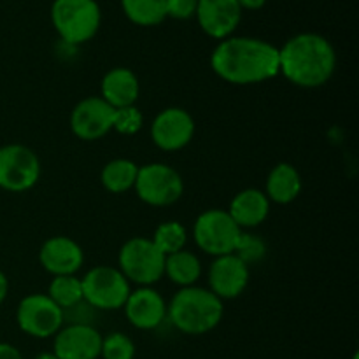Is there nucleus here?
I'll return each mask as SVG.
<instances>
[{
    "label": "nucleus",
    "mask_w": 359,
    "mask_h": 359,
    "mask_svg": "<svg viewBox=\"0 0 359 359\" xmlns=\"http://www.w3.org/2000/svg\"><path fill=\"white\" fill-rule=\"evenodd\" d=\"M214 74L230 84H258L279 76V48L255 37H228L210 55Z\"/></svg>",
    "instance_id": "1"
},
{
    "label": "nucleus",
    "mask_w": 359,
    "mask_h": 359,
    "mask_svg": "<svg viewBox=\"0 0 359 359\" xmlns=\"http://www.w3.org/2000/svg\"><path fill=\"white\" fill-rule=\"evenodd\" d=\"M121 9L139 27H156L167 18L165 0H121Z\"/></svg>",
    "instance_id": "23"
},
{
    "label": "nucleus",
    "mask_w": 359,
    "mask_h": 359,
    "mask_svg": "<svg viewBox=\"0 0 359 359\" xmlns=\"http://www.w3.org/2000/svg\"><path fill=\"white\" fill-rule=\"evenodd\" d=\"M144 126V116L135 105L130 107L116 109L114 112V123H112V130H116L121 135H135L142 130Z\"/></svg>",
    "instance_id": "27"
},
{
    "label": "nucleus",
    "mask_w": 359,
    "mask_h": 359,
    "mask_svg": "<svg viewBox=\"0 0 359 359\" xmlns=\"http://www.w3.org/2000/svg\"><path fill=\"white\" fill-rule=\"evenodd\" d=\"M119 272L128 283L140 287L153 286L165 273V256L153 244L151 238L133 237L123 244L118 256Z\"/></svg>",
    "instance_id": "5"
},
{
    "label": "nucleus",
    "mask_w": 359,
    "mask_h": 359,
    "mask_svg": "<svg viewBox=\"0 0 359 359\" xmlns=\"http://www.w3.org/2000/svg\"><path fill=\"white\" fill-rule=\"evenodd\" d=\"M233 255L237 256V258H241L242 262L249 266L251 263H256L259 262V259L265 258L266 255L265 242H263L259 237H256V235L244 233V231H242Z\"/></svg>",
    "instance_id": "28"
},
{
    "label": "nucleus",
    "mask_w": 359,
    "mask_h": 359,
    "mask_svg": "<svg viewBox=\"0 0 359 359\" xmlns=\"http://www.w3.org/2000/svg\"><path fill=\"white\" fill-rule=\"evenodd\" d=\"M35 359H58V358H56L55 353H42V354H39Z\"/></svg>",
    "instance_id": "33"
},
{
    "label": "nucleus",
    "mask_w": 359,
    "mask_h": 359,
    "mask_svg": "<svg viewBox=\"0 0 359 359\" xmlns=\"http://www.w3.org/2000/svg\"><path fill=\"white\" fill-rule=\"evenodd\" d=\"M137 172H139V165L133 163L132 160H126V158H118V160L109 161L102 168L100 182L107 191L121 195V193L130 191L135 186Z\"/></svg>",
    "instance_id": "22"
},
{
    "label": "nucleus",
    "mask_w": 359,
    "mask_h": 359,
    "mask_svg": "<svg viewBox=\"0 0 359 359\" xmlns=\"http://www.w3.org/2000/svg\"><path fill=\"white\" fill-rule=\"evenodd\" d=\"M100 356H104V359H133L135 346L125 333H111L102 339Z\"/></svg>",
    "instance_id": "26"
},
{
    "label": "nucleus",
    "mask_w": 359,
    "mask_h": 359,
    "mask_svg": "<svg viewBox=\"0 0 359 359\" xmlns=\"http://www.w3.org/2000/svg\"><path fill=\"white\" fill-rule=\"evenodd\" d=\"M237 4L241 6V9L258 11V9H262L263 6H265L266 0H237Z\"/></svg>",
    "instance_id": "31"
},
{
    "label": "nucleus",
    "mask_w": 359,
    "mask_h": 359,
    "mask_svg": "<svg viewBox=\"0 0 359 359\" xmlns=\"http://www.w3.org/2000/svg\"><path fill=\"white\" fill-rule=\"evenodd\" d=\"M140 93V84L135 72L126 67H116L104 76L100 84V98L111 107L121 109L135 105Z\"/></svg>",
    "instance_id": "19"
},
{
    "label": "nucleus",
    "mask_w": 359,
    "mask_h": 359,
    "mask_svg": "<svg viewBox=\"0 0 359 359\" xmlns=\"http://www.w3.org/2000/svg\"><path fill=\"white\" fill-rule=\"evenodd\" d=\"M116 109L111 107L104 98L88 97L81 100L70 114V128L81 140H98L112 130Z\"/></svg>",
    "instance_id": "12"
},
{
    "label": "nucleus",
    "mask_w": 359,
    "mask_h": 359,
    "mask_svg": "<svg viewBox=\"0 0 359 359\" xmlns=\"http://www.w3.org/2000/svg\"><path fill=\"white\" fill-rule=\"evenodd\" d=\"M270 200L266 198L265 191L256 188H248L238 191L230 202L228 214L231 219L238 224L242 231L249 228H256L269 217Z\"/></svg>",
    "instance_id": "18"
},
{
    "label": "nucleus",
    "mask_w": 359,
    "mask_h": 359,
    "mask_svg": "<svg viewBox=\"0 0 359 359\" xmlns=\"http://www.w3.org/2000/svg\"><path fill=\"white\" fill-rule=\"evenodd\" d=\"M18 326L34 339H49L62 330L65 312L48 294H28L20 302L16 311Z\"/></svg>",
    "instance_id": "10"
},
{
    "label": "nucleus",
    "mask_w": 359,
    "mask_h": 359,
    "mask_svg": "<svg viewBox=\"0 0 359 359\" xmlns=\"http://www.w3.org/2000/svg\"><path fill=\"white\" fill-rule=\"evenodd\" d=\"M359 356H358V354H354V359H358Z\"/></svg>",
    "instance_id": "34"
},
{
    "label": "nucleus",
    "mask_w": 359,
    "mask_h": 359,
    "mask_svg": "<svg viewBox=\"0 0 359 359\" xmlns=\"http://www.w3.org/2000/svg\"><path fill=\"white\" fill-rule=\"evenodd\" d=\"M39 262L46 272L56 276H76L84 263V252L81 245L70 237H51L42 244L39 251Z\"/></svg>",
    "instance_id": "16"
},
{
    "label": "nucleus",
    "mask_w": 359,
    "mask_h": 359,
    "mask_svg": "<svg viewBox=\"0 0 359 359\" xmlns=\"http://www.w3.org/2000/svg\"><path fill=\"white\" fill-rule=\"evenodd\" d=\"M249 283V266L231 255L217 256L209 269V290L219 300H233L241 297Z\"/></svg>",
    "instance_id": "15"
},
{
    "label": "nucleus",
    "mask_w": 359,
    "mask_h": 359,
    "mask_svg": "<svg viewBox=\"0 0 359 359\" xmlns=\"http://www.w3.org/2000/svg\"><path fill=\"white\" fill-rule=\"evenodd\" d=\"M81 284L84 302L97 311H119L132 293L128 279L114 266H95L81 279Z\"/></svg>",
    "instance_id": "6"
},
{
    "label": "nucleus",
    "mask_w": 359,
    "mask_h": 359,
    "mask_svg": "<svg viewBox=\"0 0 359 359\" xmlns=\"http://www.w3.org/2000/svg\"><path fill=\"white\" fill-rule=\"evenodd\" d=\"M302 177L300 172L293 167L291 163H279L270 170L269 177H266V198L270 202L286 203L294 202L298 195L302 193Z\"/></svg>",
    "instance_id": "20"
},
{
    "label": "nucleus",
    "mask_w": 359,
    "mask_h": 359,
    "mask_svg": "<svg viewBox=\"0 0 359 359\" xmlns=\"http://www.w3.org/2000/svg\"><path fill=\"white\" fill-rule=\"evenodd\" d=\"M100 21L97 0H55L51 6V23L65 44L79 46L91 41Z\"/></svg>",
    "instance_id": "4"
},
{
    "label": "nucleus",
    "mask_w": 359,
    "mask_h": 359,
    "mask_svg": "<svg viewBox=\"0 0 359 359\" xmlns=\"http://www.w3.org/2000/svg\"><path fill=\"white\" fill-rule=\"evenodd\" d=\"M7 293H9V280H7V277L0 272V305L6 300Z\"/></svg>",
    "instance_id": "32"
},
{
    "label": "nucleus",
    "mask_w": 359,
    "mask_h": 359,
    "mask_svg": "<svg viewBox=\"0 0 359 359\" xmlns=\"http://www.w3.org/2000/svg\"><path fill=\"white\" fill-rule=\"evenodd\" d=\"M48 297L62 309H76L83 304V284L76 276H56L53 277L48 287Z\"/></svg>",
    "instance_id": "24"
},
{
    "label": "nucleus",
    "mask_w": 359,
    "mask_h": 359,
    "mask_svg": "<svg viewBox=\"0 0 359 359\" xmlns=\"http://www.w3.org/2000/svg\"><path fill=\"white\" fill-rule=\"evenodd\" d=\"M195 135V119L181 107H168L161 111L151 123V139L161 151L174 153L191 142Z\"/></svg>",
    "instance_id": "11"
},
{
    "label": "nucleus",
    "mask_w": 359,
    "mask_h": 359,
    "mask_svg": "<svg viewBox=\"0 0 359 359\" xmlns=\"http://www.w3.org/2000/svg\"><path fill=\"white\" fill-rule=\"evenodd\" d=\"M41 177V161L30 147L7 144L0 147V188L23 193L34 188Z\"/></svg>",
    "instance_id": "9"
},
{
    "label": "nucleus",
    "mask_w": 359,
    "mask_h": 359,
    "mask_svg": "<svg viewBox=\"0 0 359 359\" xmlns=\"http://www.w3.org/2000/svg\"><path fill=\"white\" fill-rule=\"evenodd\" d=\"M104 337L86 323H74L55 335L53 353L58 359H97Z\"/></svg>",
    "instance_id": "14"
},
{
    "label": "nucleus",
    "mask_w": 359,
    "mask_h": 359,
    "mask_svg": "<svg viewBox=\"0 0 359 359\" xmlns=\"http://www.w3.org/2000/svg\"><path fill=\"white\" fill-rule=\"evenodd\" d=\"M174 284L181 287L195 286L202 277V263L193 255L191 251L174 252V255L165 256V273Z\"/></svg>",
    "instance_id": "21"
},
{
    "label": "nucleus",
    "mask_w": 359,
    "mask_h": 359,
    "mask_svg": "<svg viewBox=\"0 0 359 359\" xmlns=\"http://www.w3.org/2000/svg\"><path fill=\"white\" fill-rule=\"evenodd\" d=\"M196 21L209 37L224 41L231 37L242 20V9L237 0H198Z\"/></svg>",
    "instance_id": "13"
},
{
    "label": "nucleus",
    "mask_w": 359,
    "mask_h": 359,
    "mask_svg": "<svg viewBox=\"0 0 359 359\" xmlns=\"http://www.w3.org/2000/svg\"><path fill=\"white\" fill-rule=\"evenodd\" d=\"M123 309L130 325L139 330L158 328L167 318V304L163 297L149 286L132 291Z\"/></svg>",
    "instance_id": "17"
},
{
    "label": "nucleus",
    "mask_w": 359,
    "mask_h": 359,
    "mask_svg": "<svg viewBox=\"0 0 359 359\" xmlns=\"http://www.w3.org/2000/svg\"><path fill=\"white\" fill-rule=\"evenodd\" d=\"M196 4H198V0H165L167 18H174V20H189L191 16H195Z\"/></svg>",
    "instance_id": "29"
},
{
    "label": "nucleus",
    "mask_w": 359,
    "mask_h": 359,
    "mask_svg": "<svg viewBox=\"0 0 359 359\" xmlns=\"http://www.w3.org/2000/svg\"><path fill=\"white\" fill-rule=\"evenodd\" d=\"M335 69V48L319 34H298L279 48V74L294 86H323L332 79Z\"/></svg>",
    "instance_id": "2"
},
{
    "label": "nucleus",
    "mask_w": 359,
    "mask_h": 359,
    "mask_svg": "<svg viewBox=\"0 0 359 359\" xmlns=\"http://www.w3.org/2000/svg\"><path fill=\"white\" fill-rule=\"evenodd\" d=\"M135 193L151 207H167L177 202L184 193V182L174 167L165 163H147L139 167Z\"/></svg>",
    "instance_id": "8"
},
{
    "label": "nucleus",
    "mask_w": 359,
    "mask_h": 359,
    "mask_svg": "<svg viewBox=\"0 0 359 359\" xmlns=\"http://www.w3.org/2000/svg\"><path fill=\"white\" fill-rule=\"evenodd\" d=\"M0 359H23V356L14 346L0 342Z\"/></svg>",
    "instance_id": "30"
},
{
    "label": "nucleus",
    "mask_w": 359,
    "mask_h": 359,
    "mask_svg": "<svg viewBox=\"0 0 359 359\" xmlns=\"http://www.w3.org/2000/svg\"><path fill=\"white\" fill-rule=\"evenodd\" d=\"M151 241H153V244L156 245V249L163 256L174 255V252L182 251L186 248L188 230L179 221H167V223H161L154 230V235Z\"/></svg>",
    "instance_id": "25"
},
{
    "label": "nucleus",
    "mask_w": 359,
    "mask_h": 359,
    "mask_svg": "<svg viewBox=\"0 0 359 359\" xmlns=\"http://www.w3.org/2000/svg\"><path fill=\"white\" fill-rule=\"evenodd\" d=\"M224 314L223 300L210 290L198 286L181 287L167 305L172 325L186 335H205L221 323Z\"/></svg>",
    "instance_id": "3"
},
{
    "label": "nucleus",
    "mask_w": 359,
    "mask_h": 359,
    "mask_svg": "<svg viewBox=\"0 0 359 359\" xmlns=\"http://www.w3.org/2000/svg\"><path fill=\"white\" fill-rule=\"evenodd\" d=\"M241 235L242 230L231 219L228 210L209 209L200 214L193 224L195 244L214 258L231 255L237 248Z\"/></svg>",
    "instance_id": "7"
}]
</instances>
